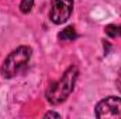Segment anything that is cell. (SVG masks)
Listing matches in <instances>:
<instances>
[{"label":"cell","instance_id":"6da1fadb","mask_svg":"<svg viewBox=\"0 0 121 119\" xmlns=\"http://www.w3.org/2000/svg\"><path fill=\"white\" fill-rule=\"evenodd\" d=\"M78 74H79L78 67H76V66H70V67L63 73V76L60 77L58 81L52 83V84L48 87L47 92H45L47 99H48L51 104H54V105L63 102V101L70 95V92L73 91L75 83H76V80H78Z\"/></svg>","mask_w":121,"mask_h":119},{"label":"cell","instance_id":"7a4b0ae2","mask_svg":"<svg viewBox=\"0 0 121 119\" xmlns=\"http://www.w3.org/2000/svg\"><path fill=\"white\" fill-rule=\"evenodd\" d=\"M31 59V48L30 46H18L14 49L4 60L1 66V76L4 79H13L20 74Z\"/></svg>","mask_w":121,"mask_h":119},{"label":"cell","instance_id":"3957f363","mask_svg":"<svg viewBox=\"0 0 121 119\" xmlns=\"http://www.w3.org/2000/svg\"><path fill=\"white\" fill-rule=\"evenodd\" d=\"M96 118L99 119H121V98L107 97L96 105Z\"/></svg>","mask_w":121,"mask_h":119},{"label":"cell","instance_id":"277c9868","mask_svg":"<svg viewBox=\"0 0 121 119\" xmlns=\"http://www.w3.org/2000/svg\"><path fill=\"white\" fill-rule=\"evenodd\" d=\"M73 10V0H52L49 18L54 24H63L69 20Z\"/></svg>","mask_w":121,"mask_h":119},{"label":"cell","instance_id":"5b68a950","mask_svg":"<svg viewBox=\"0 0 121 119\" xmlns=\"http://www.w3.org/2000/svg\"><path fill=\"white\" fill-rule=\"evenodd\" d=\"M58 38H59L60 41H73V39L78 38V34H76V31H75L73 27H68L62 32L58 34Z\"/></svg>","mask_w":121,"mask_h":119},{"label":"cell","instance_id":"8992f818","mask_svg":"<svg viewBox=\"0 0 121 119\" xmlns=\"http://www.w3.org/2000/svg\"><path fill=\"white\" fill-rule=\"evenodd\" d=\"M106 34L110 36V38H117V36H121V25H116V24H110L107 25L106 28Z\"/></svg>","mask_w":121,"mask_h":119},{"label":"cell","instance_id":"52a82bcc","mask_svg":"<svg viewBox=\"0 0 121 119\" xmlns=\"http://www.w3.org/2000/svg\"><path fill=\"white\" fill-rule=\"evenodd\" d=\"M32 7H34V0H21V3H20V10L24 14L30 13Z\"/></svg>","mask_w":121,"mask_h":119},{"label":"cell","instance_id":"ba28073f","mask_svg":"<svg viewBox=\"0 0 121 119\" xmlns=\"http://www.w3.org/2000/svg\"><path fill=\"white\" fill-rule=\"evenodd\" d=\"M45 118H60V115L56 112H48V114H45Z\"/></svg>","mask_w":121,"mask_h":119},{"label":"cell","instance_id":"9c48e42d","mask_svg":"<svg viewBox=\"0 0 121 119\" xmlns=\"http://www.w3.org/2000/svg\"><path fill=\"white\" fill-rule=\"evenodd\" d=\"M117 87H118V90L121 91V70H120V73H118V77H117Z\"/></svg>","mask_w":121,"mask_h":119}]
</instances>
